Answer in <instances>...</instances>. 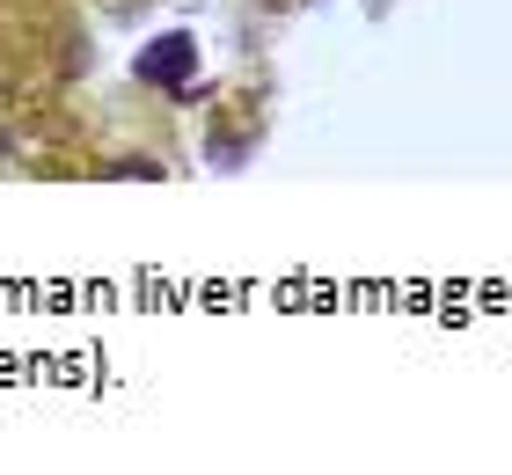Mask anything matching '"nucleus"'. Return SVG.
Returning a JSON list of instances; mask_svg holds the SVG:
<instances>
[{
  "label": "nucleus",
  "instance_id": "obj_1",
  "mask_svg": "<svg viewBox=\"0 0 512 475\" xmlns=\"http://www.w3.org/2000/svg\"><path fill=\"white\" fill-rule=\"evenodd\" d=\"M191 66H198L191 37H161L154 52L139 59V74H147V81H161V88H183V81H191Z\"/></svg>",
  "mask_w": 512,
  "mask_h": 475
}]
</instances>
